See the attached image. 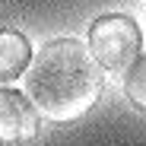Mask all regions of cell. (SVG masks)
<instances>
[{
	"mask_svg": "<svg viewBox=\"0 0 146 146\" xmlns=\"http://www.w3.org/2000/svg\"><path fill=\"white\" fill-rule=\"evenodd\" d=\"M38 137V111L32 108L29 95L0 86V143L26 146Z\"/></svg>",
	"mask_w": 146,
	"mask_h": 146,
	"instance_id": "obj_3",
	"label": "cell"
},
{
	"mask_svg": "<svg viewBox=\"0 0 146 146\" xmlns=\"http://www.w3.org/2000/svg\"><path fill=\"white\" fill-rule=\"evenodd\" d=\"M32 60V44L22 32H13V29H3L0 32V83H10L16 76L26 73Z\"/></svg>",
	"mask_w": 146,
	"mask_h": 146,
	"instance_id": "obj_4",
	"label": "cell"
},
{
	"mask_svg": "<svg viewBox=\"0 0 146 146\" xmlns=\"http://www.w3.org/2000/svg\"><path fill=\"white\" fill-rule=\"evenodd\" d=\"M105 76L89 44L80 38L44 41L26 67V95L38 117L54 124L83 117L102 99Z\"/></svg>",
	"mask_w": 146,
	"mask_h": 146,
	"instance_id": "obj_1",
	"label": "cell"
},
{
	"mask_svg": "<svg viewBox=\"0 0 146 146\" xmlns=\"http://www.w3.org/2000/svg\"><path fill=\"white\" fill-rule=\"evenodd\" d=\"M124 95L140 111H146V57H137L133 67L127 70V76H124Z\"/></svg>",
	"mask_w": 146,
	"mask_h": 146,
	"instance_id": "obj_5",
	"label": "cell"
},
{
	"mask_svg": "<svg viewBox=\"0 0 146 146\" xmlns=\"http://www.w3.org/2000/svg\"><path fill=\"white\" fill-rule=\"evenodd\" d=\"M140 26L124 13L99 16L89 29V51L102 70L127 73L140 57Z\"/></svg>",
	"mask_w": 146,
	"mask_h": 146,
	"instance_id": "obj_2",
	"label": "cell"
}]
</instances>
